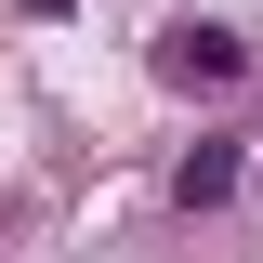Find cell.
I'll return each mask as SVG.
<instances>
[{
	"mask_svg": "<svg viewBox=\"0 0 263 263\" xmlns=\"http://www.w3.org/2000/svg\"><path fill=\"white\" fill-rule=\"evenodd\" d=\"M158 79L171 92H224V79H250V40L211 27V13H184V27H158Z\"/></svg>",
	"mask_w": 263,
	"mask_h": 263,
	"instance_id": "6da1fadb",
	"label": "cell"
},
{
	"mask_svg": "<svg viewBox=\"0 0 263 263\" xmlns=\"http://www.w3.org/2000/svg\"><path fill=\"white\" fill-rule=\"evenodd\" d=\"M171 197H184V211H224L237 197V145H197V158L171 171Z\"/></svg>",
	"mask_w": 263,
	"mask_h": 263,
	"instance_id": "7a4b0ae2",
	"label": "cell"
},
{
	"mask_svg": "<svg viewBox=\"0 0 263 263\" xmlns=\"http://www.w3.org/2000/svg\"><path fill=\"white\" fill-rule=\"evenodd\" d=\"M40 13H66V0H40Z\"/></svg>",
	"mask_w": 263,
	"mask_h": 263,
	"instance_id": "3957f363",
	"label": "cell"
}]
</instances>
